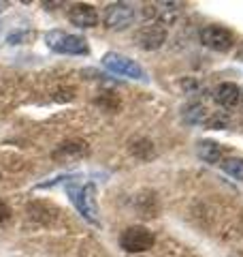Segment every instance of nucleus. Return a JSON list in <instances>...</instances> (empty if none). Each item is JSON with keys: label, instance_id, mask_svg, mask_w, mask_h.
<instances>
[{"label": "nucleus", "instance_id": "nucleus-10", "mask_svg": "<svg viewBox=\"0 0 243 257\" xmlns=\"http://www.w3.org/2000/svg\"><path fill=\"white\" fill-rule=\"evenodd\" d=\"M239 99H241V90H239L237 84L224 82L216 88V101L226 109H232L239 103Z\"/></svg>", "mask_w": 243, "mask_h": 257}, {"label": "nucleus", "instance_id": "nucleus-11", "mask_svg": "<svg viewBox=\"0 0 243 257\" xmlns=\"http://www.w3.org/2000/svg\"><path fill=\"white\" fill-rule=\"evenodd\" d=\"M196 155H198V159L205 161V163L214 165V163H220L222 148H220V144H216L212 140H200L196 144Z\"/></svg>", "mask_w": 243, "mask_h": 257}, {"label": "nucleus", "instance_id": "nucleus-1", "mask_svg": "<svg viewBox=\"0 0 243 257\" xmlns=\"http://www.w3.org/2000/svg\"><path fill=\"white\" fill-rule=\"evenodd\" d=\"M66 193H68L72 206H75L77 210L81 212V216L98 227L100 221H98V204H96V189H94V184H90V182L79 184L77 180L75 182H66Z\"/></svg>", "mask_w": 243, "mask_h": 257}, {"label": "nucleus", "instance_id": "nucleus-7", "mask_svg": "<svg viewBox=\"0 0 243 257\" xmlns=\"http://www.w3.org/2000/svg\"><path fill=\"white\" fill-rule=\"evenodd\" d=\"M88 152H90V148H88V144L84 140H68V142H64L58 150L52 152V159L56 163L72 165V163H77V161L86 159Z\"/></svg>", "mask_w": 243, "mask_h": 257}, {"label": "nucleus", "instance_id": "nucleus-8", "mask_svg": "<svg viewBox=\"0 0 243 257\" xmlns=\"http://www.w3.org/2000/svg\"><path fill=\"white\" fill-rule=\"evenodd\" d=\"M66 18L72 26H79V28H94L98 24V13H96L92 5H86V3L70 5L66 11Z\"/></svg>", "mask_w": 243, "mask_h": 257}, {"label": "nucleus", "instance_id": "nucleus-16", "mask_svg": "<svg viewBox=\"0 0 243 257\" xmlns=\"http://www.w3.org/2000/svg\"><path fill=\"white\" fill-rule=\"evenodd\" d=\"M9 214H11V210H9V206H6V204L2 202V199H0V223H2V221H6V219H9Z\"/></svg>", "mask_w": 243, "mask_h": 257}, {"label": "nucleus", "instance_id": "nucleus-5", "mask_svg": "<svg viewBox=\"0 0 243 257\" xmlns=\"http://www.w3.org/2000/svg\"><path fill=\"white\" fill-rule=\"evenodd\" d=\"M102 22L107 28L124 30L134 22V9L130 5H124V3H113L109 7H104Z\"/></svg>", "mask_w": 243, "mask_h": 257}, {"label": "nucleus", "instance_id": "nucleus-18", "mask_svg": "<svg viewBox=\"0 0 243 257\" xmlns=\"http://www.w3.org/2000/svg\"><path fill=\"white\" fill-rule=\"evenodd\" d=\"M241 99H243V92H241Z\"/></svg>", "mask_w": 243, "mask_h": 257}, {"label": "nucleus", "instance_id": "nucleus-3", "mask_svg": "<svg viewBox=\"0 0 243 257\" xmlns=\"http://www.w3.org/2000/svg\"><path fill=\"white\" fill-rule=\"evenodd\" d=\"M102 67L109 69L111 73H118V75H124V77H130V79H139V82H143V79H148V75H145L143 67L136 60L128 58V56L124 54H118V52H109L102 56Z\"/></svg>", "mask_w": 243, "mask_h": 257}, {"label": "nucleus", "instance_id": "nucleus-6", "mask_svg": "<svg viewBox=\"0 0 243 257\" xmlns=\"http://www.w3.org/2000/svg\"><path fill=\"white\" fill-rule=\"evenodd\" d=\"M200 43L214 52H228L234 43V39H232V32L228 28L205 26L200 30Z\"/></svg>", "mask_w": 243, "mask_h": 257}, {"label": "nucleus", "instance_id": "nucleus-19", "mask_svg": "<svg viewBox=\"0 0 243 257\" xmlns=\"http://www.w3.org/2000/svg\"><path fill=\"white\" fill-rule=\"evenodd\" d=\"M241 56H243V52H241Z\"/></svg>", "mask_w": 243, "mask_h": 257}, {"label": "nucleus", "instance_id": "nucleus-13", "mask_svg": "<svg viewBox=\"0 0 243 257\" xmlns=\"http://www.w3.org/2000/svg\"><path fill=\"white\" fill-rule=\"evenodd\" d=\"M222 170L237 180H243V159H226L222 163Z\"/></svg>", "mask_w": 243, "mask_h": 257}, {"label": "nucleus", "instance_id": "nucleus-2", "mask_svg": "<svg viewBox=\"0 0 243 257\" xmlns=\"http://www.w3.org/2000/svg\"><path fill=\"white\" fill-rule=\"evenodd\" d=\"M154 242H156L154 231L143 227V225H132V227H126L120 234V246L126 253H143L148 248H152Z\"/></svg>", "mask_w": 243, "mask_h": 257}, {"label": "nucleus", "instance_id": "nucleus-12", "mask_svg": "<svg viewBox=\"0 0 243 257\" xmlns=\"http://www.w3.org/2000/svg\"><path fill=\"white\" fill-rule=\"evenodd\" d=\"M130 152H132L136 159L148 161V159L154 157V144H152L150 140H145V138H139V140H134V142H132Z\"/></svg>", "mask_w": 243, "mask_h": 257}, {"label": "nucleus", "instance_id": "nucleus-4", "mask_svg": "<svg viewBox=\"0 0 243 257\" xmlns=\"http://www.w3.org/2000/svg\"><path fill=\"white\" fill-rule=\"evenodd\" d=\"M45 43L50 45V50L58 52V54H81V56H86L88 52H90V47H88L84 37L66 35V32H60V30L47 32Z\"/></svg>", "mask_w": 243, "mask_h": 257}, {"label": "nucleus", "instance_id": "nucleus-9", "mask_svg": "<svg viewBox=\"0 0 243 257\" xmlns=\"http://www.w3.org/2000/svg\"><path fill=\"white\" fill-rule=\"evenodd\" d=\"M134 39L141 50H158V47H162L166 41V30L158 26V24H152V26L141 28Z\"/></svg>", "mask_w": 243, "mask_h": 257}, {"label": "nucleus", "instance_id": "nucleus-14", "mask_svg": "<svg viewBox=\"0 0 243 257\" xmlns=\"http://www.w3.org/2000/svg\"><path fill=\"white\" fill-rule=\"evenodd\" d=\"M186 120H190V122H207V109L202 105L190 107V111H186Z\"/></svg>", "mask_w": 243, "mask_h": 257}, {"label": "nucleus", "instance_id": "nucleus-17", "mask_svg": "<svg viewBox=\"0 0 243 257\" xmlns=\"http://www.w3.org/2000/svg\"><path fill=\"white\" fill-rule=\"evenodd\" d=\"M6 7H9V5H6V3H0V13H2V11L6 9Z\"/></svg>", "mask_w": 243, "mask_h": 257}, {"label": "nucleus", "instance_id": "nucleus-15", "mask_svg": "<svg viewBox=\"0 0 243 257\" xmlns=\"http://www.w3.org/2000/svg\"><path fill=\"white\" fill-rule=\"evenodd\" d=\"M96 103H98L100 107H104L107 111H116V109L120 107V99H118L116 94H102V96H100V99L96 101Z\"/></svg>", "mask_w": 243, "mask_h": 257}]
</instances>
